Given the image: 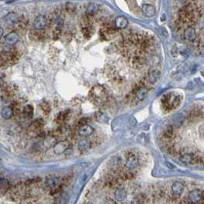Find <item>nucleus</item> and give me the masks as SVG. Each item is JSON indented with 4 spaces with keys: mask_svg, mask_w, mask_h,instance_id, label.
Masks as SVG:
<instances>
[{
    "mask_svg": "<svg viewBox=\"0 0 204 204\" xmlns=\"http://www.w3.org/2000/svg\"><path fill=\"white\" fill-rule=\"evenodd\" d=\"M181 98L173 93L165 94L161 99L163 108L166 111H171L177 108L180 104Z\"/></svg>",
    "mask_w": 204,
    "mask_h": 204,
    "instance_id": "1",
    "label": "nucleus"
},
{
    "mask_svg": "<svg viewBox=\"0 0 204 204\" xmlns=\"http://www.w3.org/2000/svg\"><path fill=\"white\" fill-rule=\"evenodd\" d=\"M90 96L96 103H101L106 99V91L102 85L94 86L90 91Z\"/></svg>",
    "mask_w": 204,
    "mask_h": 204,
    "instance_id": "2",
    "label": "nucleus"
},
{
    "mask_svg": "<svg viewBox=\"0 0 204 204\" xmlns=\"http://www.w3.org/2000/svg\"><path fill=\"white\" fill-rule=\"evenodd\" d=\"M133 94L135 98L138 101H143L146 98L148 94V87L145 85L144 83H139L135 86L133 90Z\"/></svg>",
    "mask_w": 204,
    "mask_h": 204,
    "instance_id": "3",
    "label": "nucleus"
},
{
    "mask_svg": "<svg viewBox=\"0 0 204 204\" xmlns=\"http://www.w3.org/2000/svg\"><path fill=\"white\" fill-rule=\"evenodd\" d=\"M139 158L133 153H129L126 160V167L129 170L135 169L139 166Z\"/></svg>",
    "mask_w": 204,
    "mask_h": 204,
    "instance_id": "4",
    "label": "nucleus"
},
{
    "mask_svg": "<svg viewBox=\"0 0 204 204\" xmlns=\"http://www.w3.org/2000/svg\"><path fill=\"white\" fill-rule=\"evenodd\" d=\"M183 36L187 41L190 42H194L196 39V32L193 27L188 26L184 30Z\"/></svg>",
    "mask_w": 204,
    "mask_h": 204,
    "instance_id": "5",
    "label": "nucleus"
},
{
    "mask_svg": "<svg viewBox=\"0 0 204 204\" xmlns=\"http://www.w3.org/2000/svg\"><path fill=\"white\" fill-rule=\"evenodd\" d=\"M142 12H143V15L147 18H151L153 16H155L156 14V8L153 5L151 4L146 3L143 5L142 7Z\"/></svg>",
    "mask_w": 204,
    "mask_h": 204,
    "instance_id": "6",
    "label": "nucleus"
},
{
    "mask_svg": "<svg viewBox=\"0 0 204 204\" xmlns=\"http://www.w3.org/2000/svg\"><path fill=\"white\" fill-rule=\"evenodd\" d=\"M69 143L68 141H61L57 143L53 147V151L56 154H61L69 148Z\"/></svg>",
    "mask_w": 204,
    "mask_h": 204,
    "instance_id": "7",
    "label": "nucleus"
},
{
    "mask_svg": "<svg viewBox=\"0 0 204 204\" xmlns=\"http://www.w3.org/2000/svg\"><path fill=\"white\" fill-rule=\"evenodd\" d=\"M160 78V72L158 70H152L150 71L147 75V81L150 84H156L159 81Z\"/></svg>",
    "mask_w": 204,
    "mask_h": 204,
    "instance_id": "8",
    "label": "nucleus"
},
{
    "mask_svg": "<svg viewBox=\"0 0 204 204\" xmlns=\"http://www.w3.org/2000/svg\"><path fill=\"white\" fill-rule=\"evenodd\" d=\"M114 25L116 29H123L128 25V20L124 16H118L115 19Z\"/></svg>",
    "mask_w": 204,
    "mask_h": 204,
    "instance_id": "9",
    "label": "nucleus"
},
{
    "mask_svg": "<svg viewBox=\"0 0 204 204\" xmlns=\"http://www.w3.org/2000/svg\"><path fill=\"white\" fill-rule=\"evenodd\" d=\"M131 62H132V65L134 68H140L144 65L145 59L144 58H143V55H134L132 58Z\"/></svg>",
    "mask_w": 204,
    "mask_h": 204,
    "instance_id": "10",
    "label": "nucleus"
},
{
    "mask_svg": "<svg viewBox=\"0 0 204 204\" xmlns=\"http://www.w3.org/2000/svg\"><path fill=\"white\" fill-rule=\"evenodd\" d=\"M34 28L37 30H42L46 25V19L43 16H39L34 21Z\"/></svg>",
    "mask_w": 204,
    "mask_h": 204,
    "instance_id": "11",
    "label": "nucleus"
},
{
    "mask_svg": "<svg viewBox=\"0 0 204 204\" xmlns=\"http://www.w3.org/2000/svg\"><path fill=\"white\" fill-rule=\"evenodd\" d=\"M93 127L90 125H88V124H86V125L82 126V127H79L78 133L82 137H88L90 135H91L93 133Z\"/></svg>",
    "mask_w": 204,
    "mask_h": 204,
    "instance_id": "12",
    "label": "nucleus"
},
{
    "mask_svg": "<svg viewBox=\"0 0 204 204\" xmlns=\"http://www.w3.org/2000/svg\"><path fill=\"white\" fill-rule=\"evenodd\" d=\"M5 21L8 23V25H14L18 23L19 21V17L18 15L15 12H10L8 15L5 16Z\"/></svg>",
    "mask_w": 204,
    "mask_h": 204,
    "instance_id": "13",
    "label": "nucleus"
},
{
    "mask_svg": "<svg viewBox=\"0 0 204 204\" xmlns=\"http://www.w3.org/2000/svg\"><path fill=\"white\" fill-rule=\"evenodd\" d=\"M20 39V36L16 32H10L5 37V41L9 45H15Z\"/></svg>",
    "mask_w": 204,
    "mask_h": 204,
    "instance_id": "14",
    "label": "nucleus"
},
{
    "mask_svg": "<svg viewBox=\"0 0 204 204\" xmlns=\"http://www.w3.org/2000/svg\"><path fill=\"white\" fill-rule=\"evenodd\" d=\"M12 114H13V111H12V108L11 107H4L1 110V115L5 119L11 118L12 116Z\"/></svg>",
    "mask_w": 204,
    "mask_h": 204,
    "instance_id": "15",
    "label": "nucleus"
},
{
    "mask_svg": "<svg viewBox=\"0 0 204 204\" xmlns=\"http://www.w3.org/2000/svg\"><path fill=\"white\" fill-rule=\"evenodd\" d=\"M175 137V132L173 128L171 127H167L163 132V137L166 140H170Z\"/></svg>",
    "mask_w": 204,
    "mask_h": 204,
    "instance_id": "16",
    "label": "nucleus"
},
{
    "mask_svg": "<svg viewBox=\"0 0 204 204\" xmlns=\"http://www.w3.org/2000/svg\"><path fill=\"white\" fill-rule=\"evenodd\" d=\"M23 117L26 119H30L33 115V108L32 105H26L23 109Z\"/></svg>",
    "mask_w": 204,
    "mask_h": 204,
    "instance_id": "17",
    "label": "nucleus"
},
{
    "mask_svg": "<svg viewBox=\"0 0 204 204\" xmlns=\"http://www.w3.org/2000/svg\"><path fill=\"white\" fill-rule=\"evenodd\" d=\"M58 179L57 178H49L45 182V185L48 188L53 189L57 187V185H58Z\"/></svg>",
    "mask_w": 204,
    "mask_h": 204,
    "instance_id": "18",
    "label": "nucleus"
},
{
    "mask_svg": "<svg viewBox=\"0 0 204 204\" xmlns=\"http://www.w3.org/2000/svg\"><path fill=\"white\" fill-rule=\"evenodd\" d=\"M78 146H79V149L82 151H84V150H87V149L90 147V142L89 141V140L86 139H81L79 141L78 143Z\"/></svg>",
    "mask_w": 204,
    "mask_h": 204,
    "instance_id": "19",
    "label": "nucleus"
},
{
    "mask_svg": "<svg viewBox=\"0 0 204 204\" xmlns=\"http://www.w3.org/2000/svg\"><path fill=\"white\" fill-rule=\"evenodd\" d=\"M98 9L99 5L95 3H90L86 7V11H87L88 14L90 15V16H93V14H95L96 12L98 11Z\"/></svg>",
    "mask_w": 204,
    "mask_h": 204,
    "instance_id": "20",
    "label": "nucleus"
},
{
    "mask_svg": "<svg viewBox=\"0 0 204 204\" xmlns=\"http://www.w3.org/2000/svg\"><path fill=\"white\" fill-rule=\"evenodd\" d=\"M68 115H69V111H65L60 112V113L58 114V116H57V118H56L57 122L58 123L63 122L64 120H66Z\"/></svg>",
    "mask_w": 204,
    "mask_h": 204,
    "instance_id": "21",
    "label": "nucleus"
},
{
    "mask_svg": "<svg viewBox=\"0 0 204 204\" xmlns=\"http://www.w3.org/2000/svg\"><path fill=\"white\" fill-rule=\"evenodd\" d=\"M40 108L42 111L43 112L45 115H48L50 112V107L47 103H42L40 104Z\"/></svg>",
    "mask_w": 204,
    "mask_h": 204,
    "instance_id": "22",
    "label": "nucleus"
},
{
    "mask_svg": "<svg viewBox=\"0 0 204 204\" xmlns=\"http://www.w3.org/2000/svg\"><path fill=\"white\" fill-rule=\"evenodd\" d=\"M83 35L85 36V38H87V39H89V38H90L92 35V31H91V28H90L89 26H86L84 27V28H83Z\"/></svg>",
    "mask_w": 204,
    "mask_h": 204,
    "instance_id": "23",
    "label": "nucleus"
},
{
    "mask_svg": "<svg viewBox=\"0 0 204 204\" xmlns=\"http://www.w3.org/2000/svg\"><path fill=\"white\" fill-rule=\"evenodd\" d=\"M197 49H199V51L204 52V38L199 39L197 42Z\"/></svg>",
    "mask_w": 204,
    "mask_h": 204,
    "instance_id": "24",
    "label": "nucleus"
},
{
    "mask_svg": "<svg viewBox=\"0 0 204 204\" xmlns=\"http://www.w3.org/2000/svg\"><path fill=\"white\" fill-rule=\"evenodd\" d=\"M66 10L69 12H74L76 11V5L71 2H68L66 4Z\"/></svg>",
    "mask_w": 204,
    "mask_h": 204,
    "instance_id": "25",
    "label": "nucleus"
},
{
    "mask_svg": "<svg viewBox=\"0 0 204 204\" xmlns=\"http://www.w3.org/2000/svg\"><path fill=\"white\" fill-rule=\"evenodd\" d=\"M40 180H41V179L39 177L33 178V179H30V180H29L26 183V185H32V184H34V183H38V182H39Z\"/></svg>",
    "mask_w": 204,
    "mask_h": 204,
    "instance_id": "26",
    "label": "nucleus"
},
{
    "mask_svg": "<svg viewBox=\"0 0 204 204\" xmlns=\"http://www.w3.org/2000/svg\"><path fill=\"white\" fill-rule=\"evenodd\" d=\"M3 33H4L3 28L0 27V39H1V38H2V35H3Z\"/></svg>",
    "mask_w": 204,
    "mask_h": 204,
    "instance_id": "27",
    "label": "nucleus"
},
{
    "mask_svg": "<svg viewBox=\"0 0 204 204\" xmlns=\"http://www.w3.org/2000/svg\"><path fill=\"white\" fill-rule=\"evenodd\" d=\"M84 204H91V203H84Z\"/></svg>",
    "mask_w": 204,
    "mask_h": 204,
    "instance_id": "28",
    "label": "nucleus"
}]
</instances>
